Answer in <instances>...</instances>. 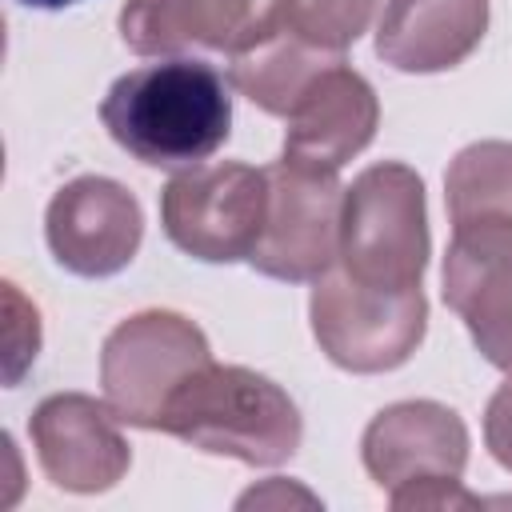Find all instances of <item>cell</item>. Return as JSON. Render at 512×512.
Here are the masks:
<instances>
[{
	"instance_id": "cell-1",
	"label": "cell",
	"mask_w": 512,
	"mask_h": 512,
	"mask_svg": "<svg viewBox=\"0 0 512 512\" xmlns=\"http://www.w3.org/2000/svg\"><path fill=\"white\" fill-rule=\"evenodd\" d=\"M108 136L148 168L204 164L232 132V96L224 76L192 56H164L124 72L104 104Z\"/></svg>"
},
{
	"instance_id": "cell-2",
	"label": "cell",
	"mask_w": 512,
	"mask_h": 512,
	"mask_svg": "<svg viewBox=\"0 0 512 512\" xmlns=\"http://www.w3.org/2000/svg\"><path fill=\"white\" fill-rule=\"evenodd\" d=\"M160 432L256 468H272L296 456L304 420L296 400L268 376L244 364L208 360L164 404Z\"/></svg>"
},
{
	"instance_id": "cell-3",
	"label": "cell",
	"mask_w": 512,
	"mask_h": 512,
	"mask_svg": "<svg viewBox=\"0 0 512 512\" xmlns=\"http://www.w3.org/2000/svg\"><path fill=\"white\" fill-rule=\"evenodd\" d=\"M432 256L428 200L416 168L380 160L344 188L340 212V268L380 292L420 288Z\"/></svg>"
},
{
	"instance_id": "cell-4",
	"label": "cell",
	"mask_w": 512,
	"mask_h": 512,
	"mask_svg": "<svg viewBox=\"0 0 512 512\" xmlns=\"http://www.w3.org/2000/svg\"><path fill=\"white\" fill-rule=\"evenodd\" d=\"M312 336L320 352L356 376L392 372L408 364L428 332V300L424 288L380 292L356 284L340 264L312 280L308 296Z\"/></svg>"
},
{
	"instance_id": "cell-5",
	"label": "cell",
	"mask_w": 512,
	"mask_h": 512,
	"mask_svg": "<svg viewBox=\"0 0 512 512\" xmlns=\"http://www.w3.org/2000/svg\"><path fill=\"white\" fill-rule=\"evenodd\" d=\"M212 360L208 336L172 308H148L120 320L100 348L104 400L120 424L160 432L172 392Z\"/></svg>"
},
{
	"instance_id": "cell-6",
	"label": "cell",
	"mask_w": 512,
	"mask_h": 512,
	"mask_svg": "<svg viewBox=\"0 0 512 512\" xmlns=\"http://www.w3.org/2000/svg\"><path fill=\"white\" fill-rule=\"evenodd\" d=\"M268 212L264 168L240 160H212L180 168L160 192L164 236L204 264L248 260Z\"/></svg>"
},
{
	"instance_id": "cell-7",
	"label": "cell",
	"mask_w": 512,
	"mask_h": 512,
	"mask_svg": "<svg viewBox=\"0 0 512 512\" xmlns=\"http://www.w3.org/2000/svg\"><path fill=\"white\" fill-rule=\"evenodd\" d=\"M264 176H268V212L248 264L272 280L312 284L340 260L344 188L336 172L308 168L284 156L268 164Z\"/></svg>"
},
{
	"instance_id": "cell-8",
	"label": "cell",
	"mask_w": 512,
	"mask_h": 512,
	"mask_svg": "<svg viewBox=\"0 0 512 512\" xmlns=\"http://www.w3.org/2000/svg\"><path fill=\"white\" fill-rule=\"evenodd\" d=\"M444 304L464 320L480 356L512 372V216H480L452 228Z\"/></svg>"
},
{
	"instance_id": "cell-9",
	"label": "cell",
	"mask_w": 512,
	"mask_h": 512,
	"mask_svg": "<svg viewBox=\"0 0 512 512\" xmlns=\"http://www.w3.org/2000/svg\"><path fill=\"white\" fill-rule=\"evenodd\" d=\"M44 236L60 268L100 280L132 264L144 240V212L120 180L76 176L48 200Z\"/></svg>"
},
{
	"instance_id": "cell-10",
	"label": "cell",
	"mask_w": 512,
	"mask_h": 512,
	"mask_svg": "<svg viewBox=\"0 0 512 512\" xmlns=\"http://www.w3.org/2000/svg\"><path fill=\"white\" fill-rule=\"evenodd\" d=\"M28 432L44 476L64 492H108L132 464V448L120 436V420L108 400L100 404L84 392L44 396L28 420Z\"/></svg>"
},
{
	"instance_id": "cell-11",
	"label": "cell",
	"mask_w": 512,
	"mask_h": 512,
	"mask_svg": "<svg viewBox=\"0 0 512 512\" xmlns=\"http://www.w3.org/2000/svg\"><path fill=\"white\" fill-rule=\"evenodd\" d=\"M360 460L388 492L460 480L468 464V428L440 400H396L368 420L360 436Z\"/></svg>"
},
{
	"instance_id": "cell-12",
	"label": "cell",
	"mask_w": 512,
	"mask_h": 512,
	"mask_svg": "<svg viewBox=\"0 0 512 512\" xmlns=\"http://www.w3.org/2000/svg\"><path fill=\"white\" fill-rule=\"evenodd\" d=\"M284 120V160L340 172L372 144L380 124V100L372 84L340 60L300 96V104Z\"/></svg>"
},
{
	"instance_id": "cell-13",
	"label": "cell",
	"mask_w": 512,
	"mask_h": 512,
	"mask_svg": "<svg viewBox=\"0 0 512 512\" xmlns=\"http://www.w3.org/2000/svg\"><path fill=\"white\" fill-rule=\"evenodd\" d=\"M340 60L344 52L304 40L272 8H264L228 48V80L268 116H288L300 96Z\"/></svg>"
},
{
	"instance_id": "cell-14",
	"label": "cell",
	"mask_w": 512,
	"mask_h": 512,
	"mask_svg": "<svg viewBox=\"0 0 512 512\" xmlns=\"http://www.w3.org/2000/svg\"><path fill=\"white\" fill-rule=\"evenodd\" d=\"M488 32V0H388L376 28V56L396 72H448Z\"/></svg>"
},
{
	"instance_id": "cell-15",
	"label": "cell",
	"mask_w": 512,
	"mask_h": 512,
	"mask_svg": "<svg viewBox=\"0 0 512 512\" xmlns=\"http://www.w3.org/2000/svg\"><path fill=\"white\" fill-rule=\"evenodd\" d=\"M256 0H128L120 36L136 56H180L188 48H232L256 20Z\"/></svg>"
},
{
	"instance_id": "cell-16",
	"label": "cell",
	"mask_w": 512,
	"mask_h": 512,
	"mask_svg": "<svg viewBox=\"0 0 512 512\" xmlns=\"http://www.w3.org/2000/svg\"><path fill=\"white\" fill-rule=\"evenodd\" d=\"M444 200L452 228L480 216H512V144L476 140L460 148L444 172Z\"/></svg>"
},
{
	"instance_id": "cell-17",
	"label": "cell",
	"mask_w": 512,
	"mask_h": 512,
	"mask_svg": "<svg viewBox=\"0 0 512 512\" xmlns=\"http://www.w3.org/2000/svg\"><path fill=\"white\" fill-rule=\"evenodd\" d=\"M376 4L380 0H268V8L288 28H296L304 40L332 52H344L368 32Z\"/></svg>"
},
{
	"instance_id": "cell-18",
	"label": "cell",
	"mask_w": 512,
	"mask_h": 512,
	"mask_svg": "<svg viewBox=\"0 0 512 512\" xmlns=\"http://www.w3.org/2000/svg\"><path fill=\"white\" fill-rule=\"evenodd\" d=\"M484 444L500 468L512 472V376L492 392L484 408Z\"/></svg>"
},
{
	"instance_id": "cell-19",
	"label": "cell",
	"mask_w": 512,
	"mask_h": 512,
	"mask_svg": "<svg viewBox=\"0 0 512 512\" xmlns=\"http://www.w3.org/2000/svg\"><path fill=\"white\" fill-rule=\"evenodd\" d=\"M28 8H44V12H56V8H68V4H80V0H20Z\"/></svg>"
}]
</instances>
